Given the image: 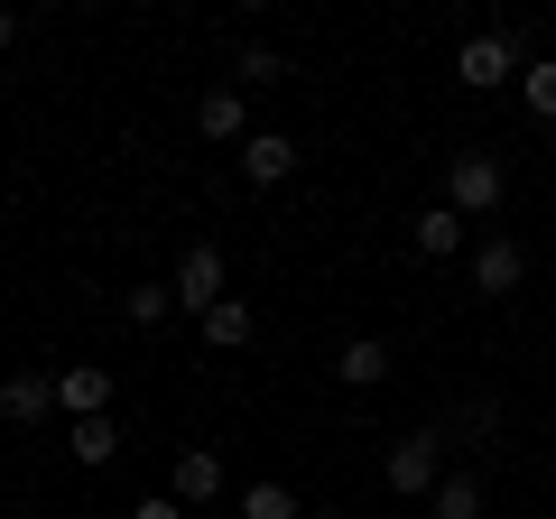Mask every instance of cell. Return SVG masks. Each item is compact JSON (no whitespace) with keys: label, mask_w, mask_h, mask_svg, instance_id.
Masks as SVG:
<instances>
[{"label":"cell","mask_w":556,"mask_h":519,"mask_svg":"<svg viewBox=\"0 0 556 519\" xmlns=\"http://www.w3.org/2000/svg\"><path fill=\"white\" fill-rule=\"evenodd\" d=\"M519 279H529V251H519L510 232H492L473 251V298H519Z\"/></svg>","instance_id":"cell-5"},{"label":"cell","mask_w":556,"mask_h":519,"mask_svg":"<svg viewBox=\"0 0 556 519\" xmlns=\"http://www.w3.org/2000/svg\"><path fill=\"white\" fill-rule=\"evenodd\" d=\"M519 28H482V38H464L455 47V75H464V93H492V84H519Z\"/></svg>","instance_id":"cell-1"},{"label":"cell","mask_w":556,"mask_h":519,"mask_svg":"<svg viewBox=\"0 0 556 519\" xmlns=\"http://www.w3.org/2000/svg\"><path fill=\"white\" fill-rule=\"evenodd\" d=\"M306 519H343V510H306Z\"/></svg>","instance_id":"cell-22"},{"label":"cell","mask_w":556,"mask_h":519,"mask_svg":"<svg viewBox=\"0 0 556 519\" xmlns=\"http://www.w3.org/2000/svg\"><path fill=\"white\" fill-rule=\"evenodd\" d=\"M0 418H10V427L56 418V371H10V380H0Z\"/></svg>","instance_id":"cell-8"},{"label":"cell","mask_w":556,"mask_h":519,"mask_svg":"<svg viewBox=\"0 0 556 519\" xmlns=\"http://www.w3.org/2000/svg\"><path fill=\"white\" fill-rule=\"evenodd\" d=\"M121 316H130L139 334H159V325L177 316V288H167V279H139V288H121Z\"/></svg>","instance_id":"cell-14"},{"label":"cell","mask_w":556,"mask_h":519,"mask_svg":"<svg viewBox=\"0 0 556 519\" xmlns=\"http://www.w3.org/2000/svg\"><path fill=\"white\" fill-rule=\"evenodd\" d=\"M501 195H510V177H501V159H482V149H464V159L445 167V204H455V214H492Z\"/></svg>","instance_id":"cell-4"},{"label":"cell","mask_w":556,"mask_h":519,"mask_svg":"<svg viewBox=\"0 0 556 519\" xmlns=\"http://www.w3.org/2000/svg\"><path fill=\"white\" fill-rule=\"evenodd\" d=\"M121 519H186V501H177V492H149V501H130Z\"/></svg>","instance_id":"cell-20"},{"label":"cell","mask_w":556,"mask_h":519,"mask_svg":"<svg viewBox=\"0 0 556 519\" xmlns=\"http://www.w3.org/2000/svg\"><path fill=\"white\" fill-rule=\"evenodd\" d=\"M260 334V316H251V298H223L214 316H204V343H214V353H241V343Z\"/></svg>","instance_id":"cell-15"},{"label":"cell","mask_w":556,"mask_h":519,"mask_svg":"<svg viewBox=\"0 0 556 519\" xmlns=\"http://www.w3.org/2000/svg\"><path fill=\"white\" fill-rule=\"evenodd\" d=\"M195 130H204V140H251V102H241V84H214V93L195 102Z\"/></svg>","instance_id":"cell-10"},{"label":"cell","mask_w":556,"mask_h":519,"mask_svg":"<svg viewBox=\"0 0 556 519\" xmlns=\"http://www.w3.org/2000/svg\"><path fill=\"white\" fill-rule=\"evenodd\" d=\"M241 519H306V501L288 492V482H251V492H241Z\"/></svg>","instance_id":"cell-18"},{"label":"cell","mask_w":556,"mask_h":519,"mask_svg":"<svg viewBox=\"0 0 556 519\" xmlns=\"http://www.w3.org/2000/svg\"><path fill=\"white\" fill-rule=\"evenodd\" d=\"M56 408H65V418H112V371H102V362L56 371Z\"/></svg>","instance_id":"cell-9"},{"label":"cell","mask_w":556,"mask_h":519,"mask_svg":"<svg viewBox=\"0 0 556 519\" xmlns=\"http://www.w3.org/2000/svg\"><path fill=\"white\" fill-rule=\"evenodd\" d=\"M298 177V140L288 130H251L241 140V186H288Z\"/></svg>","instance_id":"cell-6"},{"label":"cell","mask_w":556,"mask_h":519,"mask_svg":"<svg viewBox=\"0 0 556 519\" xmlns=\"http://www.w3.org/2000/svg\"><path fill=\"white\" fill-rule=\"evenodd\" d=\"M437 482H445V436L437 427H417V436L390 445V492L399 501H437Z\"/></svg>","instance_id":"cell-3"},{"label":"cell","mask_w":556,"mask_h":519,"mask_svg":"<svg viewBox=\"0 0 556 519\" xmlns=\"http://www.w3.org/2000/svg\"><path fill=\"white\" fill-rule=\"evenodd\" d=\"M334 380H343V390H380V380H390V343H380V334H353V343L334 353Z\"/></svg>","instance_id":"cell-11"},{"label":"cell","mask_w":556,"mask_h":519,"mask_svg":"<svg viewBox=\"0 0 556 519\" xmlns=\"http://www.w3.org/2000/svg\"><path fill=\"white\" fill-rule=\"evenodd\" d=\"M167 288H177V306H186V316L204 325V316H214L223 298H232V260H223L214 241H195V251L177 260V279H167Z\"/></svg>","instance_id":"cell-2"},{"label":"cell","mask_w":556,"mask_h":519,"mask_svg":"<svg viewBox=\"0 0 556 519\" xmlns=\"http://www.w3.org/2000/svg\"><path fill=\"white\" fill-rule=\"evenodd\" d=\"M0 47H20V10H0Z\"/></svg>","instance_id":"cell-21"},{"label":"cell","mask_w":556,"mask_h":519,"mask_svg":"<svg viewBox=\"0 0 556 519\" xmlns=\"http://www.w3.org/2000/svg\"><path fill=\"white\" fill-rule=\"evenodd\" d=\"M232 75H241V93H260V84H278L288 65H278V47H241V56H232Z\"/></svg>","instance_id":"cell-19"},{"label":"cell","mask_w":556,"mask_h":519,"mask_svg":"<svg viewBox=\"0 0 556 519\" xmlns=\"http://www.w3.org/2000/svg\"><path fill=\"white\" fill-rule=\"evenodd\" d=\"M65 455H75L84 473H102V464H121V427H112V418H75V436H65Z\"/></svg>","instance_id":"cell-13"},{"label":"cell","mask_w":556,"mask_h":519,"mask_svg":"<svg viewBox=\"0 0 556 519\" xmlns=\"http://www.w3.org/2000/svg\"><path fill=\"white\" fill-rule=\"evenodd\" d=\"M519 102H529V121H556V56L519 65Z\"/></svg>","instance_id":"cell-17"},{"label":"cell","mask_w":556,"mask_h":519,"mask_svg":"<svg viewBox=\"0 0 556 519\" xmlns=\"http://www.w3.org/2000/svg\"><path fill=\"white\" fill-rule=\"evenodd\" d=\"M427 519H482V482L473 473H445L437 501H427Z\"/></svg>","instance_id":"cell-16"},{"label":"cell","mask_w":556,"mask_h":519,"mask_svg":"<svg viewBox=\"0 0 556 519\" xmlns=\"http://www.w3.org/2000/svg\"><path fill=\"white\" fill-rule=\"evenodd\" d=\"M408 241L427 260H455L464 251V214H455V204H427V214H408Z\"/></svg>","instance_id":"cell-12"},{"label":"cell","mask_w":556,"mask_h":519,"mask_svg":"<svg viewBox=\"0 0 556 519\" xmlns=\"http://www.w3.org/2000/svg\"><path fill=\"white\" fill-rule=\"evenodd\" d=\"M167 492H177L186 510H204V501L223 492V455H214V445H177V464H167Z\"/></svg>","instance_id":"cell-7"}]
</instances>
